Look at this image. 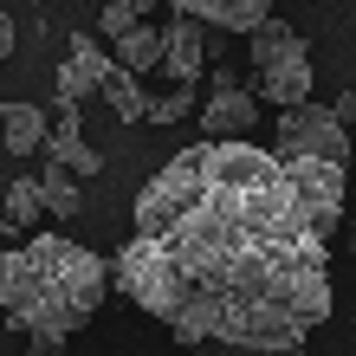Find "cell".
I'll return each mask as SVG.
<instances>
[{
	"mask_svg": "<svg viewBox=\"0 0 356 356\" xmlns=\"http://www.w3.org/2000/svg\"><path fill=\"white\" fill-rule=\"evenodd\" d=\"M111 279L188 350H291L330 318V240L259 143L207 136L156 169Z\"/></svg>",
	"mask_w": 356,
	"mask_h": 356,
	"instance_id": "cell-1",
	"label": "cell"
},
{
	"mask_svg": "<svg viewBox=\"0 0 356 356\" xmlns=\"http://www.w3.org/2000/svg\"><path fill=\"white\" fill-rule=\"evenodd\" d=\"M253 123H259L253 91H246L234 72H214L207 78V97H201V130L214 143H240V136H253Z\"/></svg>",
	"mask_w": 356,
	"mask_h": 356,
	"instance_id": "cell-5",
	"label": "cell"
},
{
	"mask_svg": "<svg viewBox=\"0 0 356 356\" xmlns=\"http://www.w3.org/2000/svg\"><path fill=\"white\" fill-rule=\"evenodd\" d=\"M46 149H52L58 169H72V175L97 169V149L85 143V130H78V104H58V123H46Z\"/></svg>",
	"mask_w": 356,
	"mask_h": 356,
	"instance_id": "cell-7",
	"label": "cell"
},
{
	"mask_svg": "<svg viewBox=\"0 0 356 356\" xmlns=\"http://www.w3.org/2000/svg\"><path fill=\"white\" fill-rule=\"evenodd\" d=\"M188 111V91H162V97H149V123H175Z\"/></svg>",
	"mask_w": 356,
	"mask_h": 356,
	"instance_id": "cell-16",
	"label": "cell"
},
{
	"mask_svg": "<svg viewBox=\"0 0 356 356\" xmlns=\"http://www.w3.org/2000/svg\"><path fill=\"white\" fill-rule=\"evenodd\" d=\"M104 97H111V111H117L123 123H149V91H143L136 72L111 65V78H104Z\"/></svg>",
	"mask_w": 356,
	"mask_h": 356,
	"instance_id": "cell-12",
	"label": "cell"
},
{
	"mask_svg": "<svg viewBox=\"0 0 356 356\" xmlns=\"http://www.w3.org/2000/svg\"><path fill=\"white\" fill-rule=\"evenodd\" d=\"M111 65H117V58L104 52L97 39H78V46H72V58L58 65V104H85L91 91H104Z\"/></svg>",
	"mask_w": 356,
	"mask_h": 356,
	"instance_id": "cell-6",
	"label": "cell"
},
{
	"mask_svg": "<svg viewBox=\"0 0 356 356\" xmlns=\"http://www.w3.org/2000/svg\"><path fill=\"white\" fill-rule=\"evenodd\" d=\"M7 52H13V13L0 7V58H7Z\"/></svg>",
	"mask_w": 356,
	"mask_h": 356,
	"instance_id": "cell-18",
	"label": "cell"
},
{
	"mask_svg": "<svg viewBox=\"0 0 356 356\" xmlns=\"http://www.w3.org/2000/svg\"><path fill=\"white\" fill-rule=\"evenodd\" d=\"M330 111H337V123H343V130H350V123H356V85L337 97V104H330Z\"/></svg>",
	"mask_w": 356,
	"mask_h": 356,
	"instance_id": "cell-17",
	"label": "cell"
},
{
	"mask_svg": "<svg viewBox=\"0 0 356 356\" xmlns=\"http://www.w3.org/2000/svg\"><path fill=\"white\" fill-rule=\"evenodd\" d=\"M162 65H169L175 91H188L201 78V19H169V33H162Z\"/></svg>",
	"mask_w": 356,
	"mask_h": 356,
	"instance_id": "cell-8",
	"label": "cell"
},
{
	"mask_svg": "<svg viewBox=\"0 0 356 356\" xmlns=\"http://www.w3.org/2000/svg\"><path fill=\"white\" fill-rule=\"evenodd\" d=\"M117 65L123 72H149V65H162V26H149V19H136V26H123L117 33Z\"/></svg>",
	"mask_w": 356,
	"mask_h": 356,
	"instance_id": "cell-10",
	"label": "cell"
},
{
	"mask_svg": "<svg viewBox=\"0 0 356 356\" xmlns=\"http://www.w3.org/2000/svg\"><path fill=\"white\" fill-rule=\"evenodd\" d=\"M246 52H253L259 91L279 104V111H291V104H311V52H305V39L291 33L285 19H259L253 39H246Z\"/></svg>",
	"mask_w": 356,
	"mask_h": 356,
	"instance_id": "cell-3",
	"label": "cell"
},
{
	"mask_svg": "<svg viewBox=\"0 0 356 356\" xmlns=\"http://www.w3.org/2000/svg\"><path fill=\"white\" fill-rule=\"evenodd\" d=\"M0 136H7L13 156L46 149V111H33V104H0Z\"/></svg>",
	"mask_w": 356,
	"mask_h": 356,
	"instance_id": "cell-11",
	"label": "cell"
},
{
	"mask_svg": "<svg viewBox=\"0 0 356 356\" xmlns=\"http://www.w3.org/2000/svg\"><path fill=\"white\" fill-rule=\"evenodd\" d=\"M272 156L279 162H337V169H350V130L324 104H291V111H279V149Z\"/></svg>",
	"mask_w": 356,
	"mask_h": 356,
	"instance_id": "cell-4",
	"label": "cell"
},
{
	"mask_svg": "<svg viewBox=\"0 0 356 356\" xmlns=\"http://www.w3.org/2000/svg\"><path fill=\"white\" fill-rule=\"evenodd\" d=\"M188 356H305V343H291V350H246V343H195Z\"/></svg>",
	"mask_w": 356,
	"mask_h": 356,
	"instance_id": "cell-15",
	"label": "cell"
},
{
	"mask_svg": "<svg viewBox=\"0 0 356 356\" xmlns=\"http://www.w3.org/2000/svg\"><path fill=\"white\" fill-rule=\"evenodd\" d=\"M111 266L65 234H39L26 246H0V311L13 330H26V356H52L72 330L97 318Z\"/></svg>",
	"mask_w": 356,
	"mask_h": 356,
	"instance_id": "cell-2",
	"label": "cell"
},
{
	"mask_svg": "<svg viewBox=\"0 0 356 356\" xmlns=\"http://www.w3.org/2000/svg\"><path fill=\"white\" fill-rule=\"evenodd\" d=\"M39 181V207H46V214H78V207H85V195H78V175L72 169H58V162H52V169L46 175H33Z\"/></svg>",
	"mask_w": 356,
	"mask_h": 356,
	"instance_id": "cell-13",
	"label": "cell"
},
{
	"mask_svg": "<svg viewBox=\"0 0 356 356\" xmlns=\"http://www.w3.org/2000/svg\"><path fill=\"white\" fill-rule=\"evenodd\" d=\"M39 214H46V207H39V181L19 175V181L7 188V214H0V220H7V234H13V227H33Z\"/></svg>",
	"mask_w": 356,
	"mask_h": 356,
	"instance_id": "cell-14",
	"label": "cell"
},
{
	"mask_svg": "<svg viewBox=\"0 0 356 356\" xmlns=\"http://www.w3.org/2000/svg\"><path fill=\"white\" fill-rule=\"evenodd\" d=\"M188 19H207V26L227 33H253L259 19H272V0H175Z\"/></svg>",
	"mask_w": 356,
	"mask_h": 356,
	"instance_id": "cell-9",
	"label": "cell"
},
{
	"mask_svg": "<svg viewBox=\"0 0 356 356\" xmlns=\"http://www.w3.org/2000/svg\"><path fill=\"white\" fill-rule=\"evenodd\" d=\"M343 234H350V253H356V214H350V220H343Z\"/></svg>",
	"mask_w": 356,
	"mask_h": 356,
	"instance_id": "cell-19",
	"label": "cell"
}]
</instances>
